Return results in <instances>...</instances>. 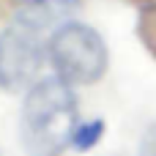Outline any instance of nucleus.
Masks as SVG:
<instances>
[{"label": "nucleus", "mask_w": 156, "mask_h": 156, "mask_svg": "<svg viewBox=\"0 0 156 156\" xmlns=\"http://www.w3.org/2000/svg\"><path fill=\"white\" fill-rule=\"evenodd\" d=\"M77 129V96L60 77L36 82L22 104L19 143L27 156H60Z\"/></svg>", "instance_id": "obj_1"}, {"label": "nucleus", "mask_w": 156, "mask_h": 156, "mask_svg": "<svg viewBox=\"0 0 156 156\" xmlns=\"http://www.w3.org/2000/svg\"><path fill=\"white\" fill-rule=\"evenodd\" d=\"M49 63L69 85H93L104 77L110 55L104 38L82 22H66L49 38Z\"/></svg>", "instance_id": "obj_2"}, {"label": "nucleus", "mask_w": 156, "mask_h": 156, "mask_svg": "<svg viewBox=\"0 0 156 156\" xmlns=\"http://www.w3.org/2000/svg\"><path fill=\"white\" fill-rule=\"evenodd\" d=\"M30 27H5L0 33V88L19 93L36 85L44 63V49Z\"/></svg>", "instance_id": "obj_3"}, {"label": "nucleus", "mask_w": 156, "mask_h": 156, "mask_svg": "<svg viewBox=\"0 0 156 156\" xmlns=\"http://www.w3.org/2000/svg\"><path fill=\"white\" fill-rule=\"evenodd\" d=\"M101 137H104V121H101V118H93V121L77 123L74 137H71V145H74L77 151H90V148L99 145Z\"/></svg>", "instance_id": "obj_4"}, {"label": "nucleus", "mask_w": 156, "mask_h": 156, "mask_svg": "<svg viewBox=\"0 0 156 156\" xmlns=\"http://www.w3.org/2000/svg\"><path fill=\"white\" fill-rule=\"evenodd\" d=\"M137 38L143 41V47L148 49V55L156 60V3L140 11V19H137Z\"/></svg>", "instance_id": "obj_5"}, {"label": "nucleus", "mask_w": 156, "mask_h": 156, "mask_svg": "<svg viewBox=\"0 0 156 156\" xmlns=\"http://www.w3.org/2000/svg\"><path fill=\"white\" fill-rule=\"evenodd\" d=\"M137 156H156V123L145 129V134L140 140V154Z\"/></svg>", "instance_id": "obj_6"}, {"label": "nucleus", "mask_w": 156, "mask_h": 156, "mask_svg": "<svg viewBox=\"0 0 156 156\" xmlns=\"http://www.w3.org/2000/svg\"><path fill=\"white\" fill-rule=\"evenodd\" d=\"M126 3H134V5H143V8H148V5H154L156 0H126Z\"/></svg>", "instance_id": "obj_7"}]
</instances>
